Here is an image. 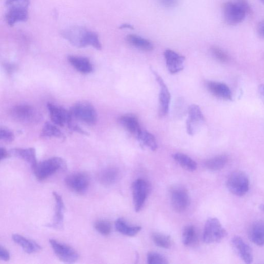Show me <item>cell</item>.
Masks as SVG:
<instances>
[{"label":"cell","mask_w":264,"mask_h":264,"mask_svg":"<svg viewBox=\"0 0 264 264\" xmlns=\"http://www.w3.org/2000/svg\"><path fill=\"white\" fill-rule=\"evenodd\" d=\"M119 121L123 127L136 138L142 131L138 119L134 115H123L120 118Z\"/></svg>","instance_id":"obj_23"},{"label":"cell","mask_w":264,"mask_h":264,"mask_svg":"<svg viewBox=\"0 0 264 264\" xmlns=\"http://www.w3.org/2000/svg\"><path fill=\"white\" fill-rule=\"evenodd\" d=\"M63 38L76 47L81 48L92 46L100 50L102 45L98 35L94 31L82 26H73L61 31Z\"/></svg>","instance_id":"obj_1"},{"label":"cell","mask_w":264,"mask_h":264,"mask_svg":"<svg viewBox=\"0 0 264 264\" xmlns=\"http://www.w3.org/2000/svg\"><path fill=\"white\" fill-rule=\"evenodd\" d=\"M260 1H261L263 4H264V0H260Z\"/></svg>","instance_id":"obj_45"},{"label":"cell","mask_w":264,"mask_h":264,"mask_svg":"<svg viewBox=\"0 0 264 264\" xmlns=\"http://www.w3.org/2000/svg\"><path fill=\"white\" fill-rule=\"evenodd\" d=\"M261 98L264 103V84H262L259 88Z\"/></svg>","instance_id":"obj_42"},{"label":"cell","mask_w":264,"mask_h":264,"mask_svg":"<svg viewBox=\"0 0 264 264\" xmlns=\"http://www.w3.org/2000/svg\"><path fill=\"white\" fill-rule=\"evenodd\" d=\"M10 155L21 158L29 164L31 169L37 164L36 150L33 147L29 148H15L10 150Z\"/></svg>","instance_id":"obj_21"},{"label":"cell","mask_w":264,"mask_h":264,"mask_svg":"<svg viewBox=\"0 0 264 264\" xmlns=\"http://www.w3.org/2000/svg\"><path fill=\"white\" fill-rule=\"evenodd\" d=\"M257 29L258 33L260 36L264 37V20L259 24Z\"/></svg>","instance_id":"obj_41"},{"label":"cell","mask_w":264,"mask_h":264,"mask_svg":"<svg viewBox=\"0 0 264 264\" xmlns=\"http://www.w3.org/2000/svg\"><path fill=\"white\" fill-rule=\"evenodd\" d=\"M10 256L9 251L4 247L1 246L0 247V258L4 261H8L10 260Z\"/></svg>","instance_id":"obj_38"},{"label":"cell","mask_w":264,"mask_h":264,"mask_svg":"<svg viewBox=\"0 0 264 264\" xmlns=\"http://www.w3.org/2000/svg\"><path fill=\"white\" fill-rule=\"evenodd\" d=\"M260 209L264 213V205H260Z\"/></svg>","instance_id":"obj_44"},{"label":"cell","mask_w":264,"mask_h":264,"mask_svg":"<svg viewBox=\"0 0 264 264\" xmlns=\"http://www.w3.org/2000/svg\"><path fill=\"white\" fill-rule=\"evenodd\" d=\"M147 263L149 264H167L168 263L166 258L156 252H150L147 256Z\"/></svg>","instance_id":"obj_35"},{"label":"cell","mask_w":264,"mask_h":264,"mask_svg":"<svg viewBox=\"0 0 264 264\" xmlns=\"http://www.w3.org/2000/svg\"><path fill=\"white\" fill-rule=\"evenodd\" d=\"M250 240L259 246H264V222L257 221L253 224L249 230Z\"/></svg>","instance_id":"obj_24"},{"label":"cell","mask_w":264,"mask_h":264,"mask_svg":"<svg viewBox=\"0 0 264 264\" xmlns=\"http://www.w3.org/2000/svg\"><path fill=\"white\" fill-rule=\"evenodd\" d=\"M56 201V213L53 223L49 226L60 229L64 225L65 205L61 197L57 192H53Z\"/></svg>","instance_id":"obj_18"},{"label":"cell","mask_w":264,"mask_h":264,"mask_svg":"<svg viewBox=\"0 0 264 264\" xmlns=\"http://www.w3.org/2000/svg\"><path fill=\"white\" fill-rule=\"evenodd\" d=\"M141 145L145 146L153 151L157 148V144L154 136L151 133L142 131L138 137H137Z\"/></svg>","instance_id":"obj_31"},{"label":"cell","mask_w":264,"mask_h":264,"mask_svg":"<svg viewBox=\"0 0 264 264\" xmlns=\"http://www.w3.org/2000/svg\"><path fill=\"white\" fill-rule=\"evenodd\" d=\"M150 191L148 183L143 179H137L132 184V191L136 212H139Z\"/></svg>","instance_id":"obj_10"},{"label":"cell","mask_w":264,"mask_h":264,"mask_svg":"<svg viewBox=\"0 0 264 264\" xmlns=\"http://www.w3.org/2000/svg\"><path fill=\"white\" fill-rule=\"evenodd\" d=\"M126 40L130 45L143 51H150L153 49V45L150 41L136 35H129Z\"/></svg>","instance_id":"obj_27"},{"label":"cell","mask_w":264,"mask_h":264,"mask_svg":"<svg viewBox=\"0 0 264 264\" xmlns=\"http://www.w3.org/2000/svg\"><path fill=\"white\" fill-rule=\"evenodd\" d=\"M171 201L173 207L176 212H184L189 204V197L187 190L181 186L173 188L171 191Z\"/></svg>","instance_id":"obj_14"},{"label":"cell","mask_w":264,"mask_h":264,"mask_svg":"<svg viewBox=\"0 0 264 264\" xmlns=\"http://www.w3.org/2000/svg\"><path fill=\"white\" fill-rule=\"evenodd\" d=\"M10 153L7 152L4 147H1V149H0V158H1V161L6 159V158L8 157Z\"/></svg>","instance_id":"obj_40"},{"label":"cell","mask_w":264,"mask_h":264,"mask_svg":"<svg viewBox=\"0 0 264 264\" xmlns=\"http://www.w3.org/2000/svg\"><path fill=\"white\" fill-rule=\"evenodd\" d=\"M206 87L208 90L215 96L226 100H232V93L226 84L209 81L207 82Z\"/></svg>","instance_id":"obj_19"},{"label":"cell","mask_w":264,"mask_h":264,"mask_svg":"<svg viewBox=\"0 0 264 264\" xmlns=\"http://www.w3.org/2000/svg\"><path fill=\"white\" fill-rule=\"evenodd\" d=\"M204 121V115L198 105H191L188 109V117L186 121L187 133L190 135H195Z\"/></svg>","instance_id":"obj_13"},{"label":"cell","mask_w":264,"mask_h":264,"mask_svg":"<svg viewBox=\"0 0 264 264\" xmlns=\"http://www.w3.org/2000/svg\"><path fill=\"white\" fill-rule=\"evenodd\" d=\"M68 60L73 68L82 74L87 75L93 71V65L87 58L70 56L68 57Z\"/></svg>","instance_id":"obj_20"},{"label":"cell","mask_w":264,"mask_h":264,"mask_svg":"<svg viewBox=\"0 0 264 264\" xmlns=\"http://www.w3.org/2000/svg\"><path fill=\"white\" fill-rule=\"evenodd\" d=\"M40 136L43 138H64V134L59 128L58 126L55 124L47 122L45 123L44 127L42 129Z\"/></svg>","instance_id":"obj_29"},{"label":"cell","mask_w":264,"mask_h":264,"mask_svg":"<svg viewBox=\"0 0 264 264\" xmlns=\"http://www.w3.org/2000/svg\"><path fill=\"white\" fill-rule=\"evenodd\" d=\"M164 7L171 8L174 7L177 3L178 0H158Z\"/></svg>","instance_id":"obj_39"},{"label":"cell","mask_w":264,"mask_h":264,"mask_svg":"<svg viewBox=\"0 0 264 264\" xmlns=\"http://www.w3.org/2000/svg\"><path fill=\"white\" fill-rule=\"evenodd\" d=\"M47 108L53 123L60 127L67 125L68 128L73 123V117L70 111L50 103L47 104Z\"/></svg>","instance_id":"obj_12"},{"label":"cell","mask_w":264,"mask_h":264,"mask_svg":"<svg viewBox=\"0 0 264 264\" xmlns=\"http://www.w3.org/2000/svg\"><path fill=\"white\" fill-rule=\"evenodd\" d=\"M94 227L102 235L108 236L111 233L112 226L108 221L98 220L94 223Z\"/></svg>","instance_id":"obj_34"},{"label":"cell","mask_w":264,"mask_h":264,"mask_svg":"<svg viewBox=\"0 0 264 264\" xmlns=\"http://www.w3.org/2000/svg\"><path fill=\"white\" fill-rule=\"evenodd\" d=\"M119 176V171L115 167L105 168L99 174L100 182L104 185H111L117 181Z\"/></svg>","instance_id":"obj_25"},{"label":"cell","mask_w":264,"mask_h":264,"mask_svg":"<svg viewBox=\"0 0 264 264\" xmlns=\"http://www.w3.org/2000/svg\"><path fill=\"white\" fill-rule=\"evenodd\" d=\"M232 244L243 261L247 264L252 263V250L244 240L239 236H235L232 239Z\"/></svg>","instance_id":"obj_17"},{"label":"cell","mask_w":264,"mask_h":264,"mask_svg":"<svg viewBox=\"0 0 264 264\" xmlns=\"http://www.w3.org/2000/svg\"><path fill=\"white\" fill-rule=\"evenodd\" d=\"M29 3L30 0H6L5 18L7 24L13 27L18 23L26 22L29 17Z\"/></svg>","instance_id":"obj_2"},{"label":"cell","mask_w":264,"mask_h":264,"mask_svg":"<svg viewBox=\"0 0 264 264\" xmlns=\"http://www.w3.org/2000/svg\"><path fill=\"white\" fill-rule=\"evenodd\" d=\"M174 159L185 170L193 172L197 170V164L188 156L180 153H176L173 155Z\"/></svg>","instance_id":"obj_28"},{"label":"cell","mask_w":264,"mask_h":264,"mask_svg":"<svg viewBox=\"0 0 264 264\" xmlns=\"http://www.w3.org/2000/svg\"><path fill=\"white\" fill-rule=\"evenodd\" d=\"M167 68L171 73L175 74L183 70L185 58L179 56L172 50H166L164 52Z\"/></svg>","instance_id":"obj_15"},{"label":"cell","mask_w":264,"mask_h":264,"mask_svg":"<svg viewBox=\"0 0 264 264\" xmlns=\"http://www.w3.org/2000/svg\"><path fill=\"white\" fill-rule=\"evenodd\" d=\"M13 240L22 248V249L28 254H33V253L39 252L41 249V246L37 243L29 239L22 235L15 234L12 235Z\"/></svg>","instance_id":"obj_22"},{"label":"cell","mask_w":264,"mask_h":264,"mask_svg":"<svg viewBox=\"0 0 264 264\" xmlns=\"http://www.w3.org/2000/svg\"><path fill=\"white\" fill-rule=\"evenodd\" d=\"M66 167V162L62 158L54 157L37 163L32 170L36 178L42 181L57 172L64 170Z\"/></svg>","instance_id":"obj_4"},{"label":"cell","mask_w":264,"mask_h":264,"mask_svg":"<svg viewBox=\"0 0 264 264\" xmlns=\"http://www.w3.org/2000/svg\"><path fill=\"white\" fill-rule=\"evenodd\" d=\"M120 29H133L134 27L130 24H123L120 26L119 27Z\"/></svg>","instance_id":"obj_43"},{"label":"cell","mask_w":264,"mask_h":264,"mask_svg":"<svg viewBox=\"0 0 264 264\" xmlns=\"http://www.w3.org/2000/svg\"><path fill=\"white\" fill-rule=\"evenodd\" d=\"M0 139L7 143H11L15 140L13 132L5 128H1L0 130Z\"/></svg>","instance_id":"obj_37"},{"label":"cell","mask_w":264,"mask_h":264,"mask_svg":"<svg viewBox=\"0 0 264 264\" xmlns=\"http://www.w3.org/2000/svg\"><path fill=\"white\" fill-rule=\"evenodd\" d=\"M115 228L119 233L128 236L136 235L142 229L140 226L129 225L123 218L116 221Z\"/></svg>","instance_id":"obj_26"},{"label":"cell","mask_w":264,"mask_h":264,"mask_svg":"<svg viewBox=\"0 0 264 264\" xmlns=\"http://www.w3.org/2000/svg\"><path fill=\"white\" fill-rule=\"evenodd\" d=\"M226 22L229 25H237L242 22L247 14L251 12V7L247 0H236L235 2H228L223 8Z\"/></svg>","instance_id":"obj_3"},{"label":"cell","mask_w":264,"mask_h":264,"mask_svg":"<svg viewBox=\"0 0 264 264\" xmlns=\"http://www.w3.org/2000/svg\"><path fill=\"white\" fill-rule=\"evenodd\" d=\"M152 238L154 244L158 247L168 249L172 246L171 238L170 236L160 233H154L152 235Z\"/></svg>","instance_id":"obj_33"},{"label":"cell","mask_w":264,"mask_h":264,"mask_svg":"<svg viewBox=\"0 0 264 264\" xmlns=\"http://www.w3.org/2000/svg\"><path fill=\"white\" fill-rule=\"evenodd\" d=\"M152 71L160 87V93L159 95L160 114L164 116L168 113L169 108H170L171 94L162 78L155 71Z\"/></svg>","instance_id":"obj_16"},{"label":"cell","mask_w":264,"mask_h":264,"mask_svg":"<svg viewBox=\"0 0 264 264\" xmlns=\"http://www.w3.org/2000/svg\"><path fill=\"white\" fill-rule=\"evenodd\" d=\"M211 52L214 57L221 62H227L229 60V57L223 50L217 47L211 48Z\"/></svg>","instance_id":"obj_36"},{"label":"cell","mask_w":264,"mask_h":264,"mask_svg":"<svg viewBox=\"0 0 264 264\" xmlns=\"http://www.w3.org/2000/svg\"><path fill=\"white\" fill-rule=\"evenodd\" d=\"M67 187L78 194L85 193L89 185V177L85 173L78 172L67 176L65 179Z\"/></svg>","instance_id":"obj_11"},{"label":"cell","mask_w":264,"mask_h":264,"mask_svg":"<svg viewBox=\"0 0 264 264\" xmlns=\"http://www.w3.org/2000/svg\"><path fill=\"white\" fill-rule=\"evenodd\" d=\"M197 235L195 228L192 226H187L183 231L182 242L186 246H191L196 241Z\"/></svg>","instance_id":"obj_32"},{"label":"cell","mask_w":264,"mask_h":264,"mask_svg":"<svg viewBox=\"0 0 264 264\" xmlns=\"http://www.w3.org/2000/svg\"><path fill=\"white\" fill-rule=\"evenodd\" d=\"M70 112L73 118L88 125H94L97 121L98 115L96 109L90 103L80 102L71 107Z\"/></svg>","instance_id":"obj_5"},{"label":"cell","mask_w":264,"mask_h":264,"mask_svg":"<svg viewBox=\"0 0 264 264\" xmlns=\"http://www.w3.org/2000/svg\"><path fill=\"white\" fill-rule=\"evenodd\" d=\"M49 242L56 255L61 261L73 263L78 261L79 255L75 249L54 239H51Z\"/></svg>","instance_id":"obj_9"},{"label":"cell","mask_w":264,"mask_h":264,"mask_svg":"<svg viewBox=\"0 0 264 264\" xmlns=\"http://www.w3.org/2000/svg\"><path fill=\"white\" fill-rule=\"evenodd\" d=\"M227 186L232 194L237 196H244L249 191V178L244 172H234L229 176Z\"/></svg>","instance_id":"obj_7"},{"label":"cell","mask_w":264,"mask_h":264,"mask_svg":"<svg viewBox=\"0 0 264 264\" xmlns=\"http://www.w3.org/2000/svg\"><path fill=\"white\" fill-rule=\"evenodd\" d=\"M228 161V157L226 155H220L210 158L205 163L208 170L218 171L224 168Z\"/></svg>","instance_id":"obj_30"},{"label":"cell","mask_w":264,"mask_h":264,"mask_svg":"<svg viewBox=\"0 0 264 264\" xmlns=\"http://www.w3.org/2000/svg\"><path fill=\"white\" fill-rule=\"evenodd\" d=\"M13 118L21 123L34 124L42 120V115L35 108L30 105L22 104L17 105L10 111Z\"/></svg>","instance_id":"obj_6"},{"label":"cell","mask_w":264,"mask_h":264,"mask_svg":"<svg viewBox=\"0 0 264 264\" xmlns=\"http://www.w3.org/2000/svg\"><path fill=\"white\" fill-rule=\"evenodd\" d=\"M227 235L226 230L217 218H210L206 222L203 239L206 244L218 242Z\"/></svg>","instance_id":"obj_8"}]
</instances>
